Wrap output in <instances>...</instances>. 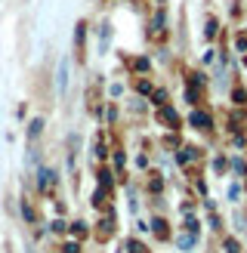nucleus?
Wrapping results in <instances>:
<instances>
[{"label":"nucleus","instance_id":"obj_18","mask_svg":"<svg viewBox=\"0 0 247 253\" xmlns=\"http://www.w3.org/2000/svg\"><path fill=\"white\" fill-rule=\"evenodd\" d=\"M71 235H74V238H83V235H86L83 222H74V225H71Z\"/></svg>","mask_w":247,"mask_h":253},{"label":"nucleus","instance_id":"obj_19","mask_svg":"<svg viewBox=\"0 0 247 253\" xmlns=\"http://www.w3.org/2000/svg\"><path fill=\"white\" fill-rule=\"evenodd\" d=\"M226 250H229V253H241V247H238V241H235V238H226Z\"/></svg>","mask_w":247,"mask_h":253},{"label":"nucleus","instance_id":"obj_1","mask_svg":"<svg viewBox=\"0 0 247 253\" xmlns=\"http://www.w3.org/2000/svg\"><path fill=\"white\" fill-rule=\"evenodd\" d=\"M148 34H152V41H164V37H167V28H164V9H158V12H155V19H152V31H148Z\"/></svg>","mask_w":247,"mask_h":253},{"label":"nucleus","instance_id":"obj_20","mask_svg":"<svg viewBox=\"0 0 247 253\" xmlns=\"http://www.w3.org/2000/svg\"><path fill=\"white\" fill-rule=\"evenodd\" d=\"M207 37H216V19H207Z\"/></svg>","mask_w":247,"mask_h":253},{"label":"nucleus","instance_id":"obj_13","mask_svg":"<svg viewBox=\"0 0 247 253\" xmlns=\"http://www.w3.org/2000/svg\"><path fill=\"white\" fill-rule=\"evenodd\" d=\"M41 126H43V121H41V118H37V121H31V130H28V136H31V139H37V136H41Z\"/></svg>","mask_w":247,"mask_h":253},{"label":"nucleus","instance_id":"obj_9","mask_svg":"<svg viewBox=\"0 0 247 253\" xmlns=\"http://www.w3.org/2000/svg\"><path fill=\"white\" fill-rule=\"evenodd\" d=\"M22 216H25V219H28V222H37V210L31 207V201H28V198H25V201H22Z\"/></svg>","mask_w":247,"mask_h":253},{"label":"nucleus","instance_id":"obj_2","mask_svg":"<svg viewBox=\"0 0 247 253\" xmlns=\"http://www.w3.org/2000/svg\"><path fill=\"white\" fill-rule=\"evenodd\" d=\"M111 232H115V216H111V213H105L102 222H99V229H96V238H99V241H108Z\"/></svg>","mask_w":247,"mask_h":253},{"label":"nucleus","instance_id":"obj_8","mask_svg":"<svg viewBox=\"0 0 247 253\" xmlns=\"http://www.w3.org/2000/svg\"><path fill=\"white\" fill-rule=\"evenodd\" d=\"M93 207L108 213V188H96V195H93Z\"/></svg>","mask_w":247,"mask_h":253},{"label":"nucleus","instance_id":"obj_11","mask_svg":"<svg viewBox=\"0 0 247 253\" xmlns=\"http://www.w3.org/2000/svg\"><path fill=\"white\" fill-rule=\"evenodd\" d=\"M152 225H155V235L161 238V241H167V238H170V229H167V222H164V219H155Z\"/></svg>","mask_w":247,"mask_h":253},{"label":"nucleus","instance_id":"obj_23","mask_svg":"<svg viewBox=\"0 0 247 253\" xmlns=\"http://www.w3.org/2000/svg\"><path fill=\"white\" fill-rule=\"evenodd\" d=\"M213 167L222 173V170H226V158H216V161H213Z\"/></svg>","mask_w":247,"mask_h":253},{"label":"nucleus","instance_id":"obj_10","mask_svg":"<svg viewBox=\"0 0 247 253\" xmlns=\"http://www.w3.org/2000/svg\"><path fill=\"white\" fill-rule=\"evenodd\" d=\"M74 34H78V62H83V34H86V25L81 22V25H78V31H74Z\"/></svg>","mask_w":247,"mask_h":253},{"label":"nucleus","instance_id":"obj_15","mask_svg":"<svg viewBox=\"0 0 247 253\" xmlns=\"http://www.w3.org/2000/svg\"><path fill=\"white\" fill-rule=\"evenodd\" d=\"M130 65H133V71H145L148 68V59H133Z\"/></svg>","mask_w":247,"mask_h":253},{"label":"nucleus","instance_id":"obj_21","mask_svg":"<svg viewBox=\"0 0 247 253\" xmlns=\"http://www.w3.org/2000/svg\"><path fill=\"white\" fill-rule=\"evenodd\" d=\"M232 99H235L238 105H247V93H244V90H235V96H232Z\"/></svg>","mask_w":247,"mask_h":253},{"label":"nucleus","instance_id":"obj_3","mask_svg":"<svg viewBox=\"0 0 247 253\" xmlns=\"http://www.w3.org/2000/svg\"><path fill=\"white\" fill-rule=\"evenodd\" d=\"M158 121L164 124V126H173V130L179 126V115H176L173 108H167V105H161V108H158Z\"/></svg>","mask_w":247,"mask_h":253},{"label":"nucleus","instance_id":"obj_12","mask_svg":"<svg viewBox=\"0 0 247 253\" xmlns=\"http://www.w3.org/2000/svg\"><path fill=\"white\" fill-rule=\"evenodd\" d=\"M195 158H201V151H198V148H182V151H179V164H189V161H195Z\"/></svg>","mask_w":247,"mask_h":253},{"label":"nucleus","instance_id":"obj_16","mask_svg":"<svg viewBox=\"0 0 247 253\" xmlns=\"http://www.w3.org/2000/svg\"><path fill=\"white\" fill-rule=\"evenodd\" d=\"M127 250H130V253H148L139 241H127Z\"/></svg>","mask_w":247,"mask_h":253},{"label":"nucleus","instance_id":"obj_6","mask_svg":"<svg viewBox=\"0 0 247 253\" xmlns=\"http://www.w3.org/2000/svg\"><path fill=\"white\" fill-rule=\"evenodd\" d=\"M195 244H198V235H195V232H179V235H176V247H179V250H192Z\"/></svg>","mask_w":247,"mask_h":253},{"label":"nucleus","instance_id":"obj_5","mask_svg":"<svg viewBox=\"0 0 247 253\" xmlns=\"http://www.w3.org/2000/svg\"><path fill=\"white\" fill-rule=\"evenodd\" d=\"M192 126H198V130H213V121H210L207 111L195 108V111H192Z\"/></svg>","mask_w":247,"mask_h":253},{"label":"nucleus","instance_id":"obj_17","mask_svg":"<svg viewBox=\"0 0 247 253\" xmlns=\"http://www.w3.org/2000/svg\"><path fill=\"white\" fill-rule=\"evenodd\" d=\"M155 105H158V108L167 105V93H164V90H155Z\"/></svg>","mask_w":247,"mask_h":253},{"label":"nucleus","instance_id":"obj_7","mask_svg":"<svg viewBox=\"0 0 247 253\" xmlns=\"http://www.w3.org/2000/svg\"><path fill=\"white\" fill-rule=\"evenodd\" d=\"M53 188H56V173L49 167H43L41 170V192H53Z\"/></svg>","mask_w":247,"mask_h":253},{"label":"nucleus","instance_id":"obj_4","mask_svg":"<svg viewBox=\"0 0 247 253\" xmlns=\"http://www.w3.org/2000/svg\"><path fill=\"white\" fill-rule=\"evenodd\" d=\"M56 90H59V96L68 90V59H62V62H59V71H56Z\"/></svg>","mask_w":247,"mask_h":253},{"label":"nucleus","instance_id":"obj_14","mask_svg":"<svg viewBox=\"0 0 247 253\" xmlns=\"http://www.w3.org/2000/svg\"><path fill=\"white\" fill-rule=\"evenodd\" d=\"M99 188H111V173H108V170L99 173Z\"/></svg>","mask_w":247,"mask_h":253},{"label":"nucleus","instance_id":"obj_22","mask_svg":"<svg viewBox=\"0 0 247 253\" xmlns=\"http://www.w3.org/2000/svg\"><path fill=\"white\" fill-rule=\"evenodd\" d=\"M62 253H81V247L78 244H65V247H62Z\"/></svg>","mask_w":247,"mask_h":253}]
</instances>
